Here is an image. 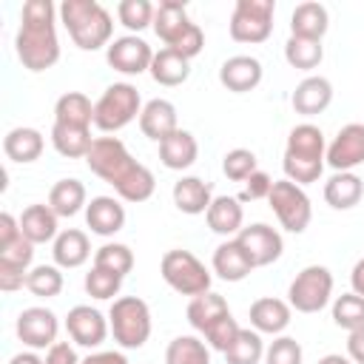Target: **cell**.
<instances>
[{"mask_svg":"<svg viewBox=\"0 0 364 364\" xmlns=\"http://www.w3.org/2000/svg\"><path fill=\"white\" fill-rule=\"evenodd\" d=\"M222 171H225L228 179L245 182L250 173L259 171V168H256V154L247 151V148H233V151H228V154L222 156Z\"/></svg>","mask_w":364,"mask_h":364,"instance_id":"obj_44","label":"cell"},{"mask_svg":"<svg viewBox=\"0 0 364 364\" xmlns=\"http://www.w3.org/2000/svg\"><path fill=\"white\" fill-rule=\"evenodd\" d=\"M304 350L293 336H276L264 350V364H301Z\"/></svg>","mask_w":364,"mask_h":364,"instance_id":"obj_46","label":"cell"},{"mask_svg":"<svg viewBox=\"0 0 364 364\" xmlns=\"http://www.w3.org/2000/svg\"><path fill=\"white\" fill-rule=\"evenodd\" d=\"M57 9L51 0H28L20 9V28L14 37V51L23 68L40 74L57 65L60 40H57Z\"/></svg>","mask_w":364,"mask_h":364,"instance_id":"obj_2","label":"cell"},{"mask_svg":"<svg viewBox=\"0 0 364 364\" xmlns=\"http://www.w3.org/2000/svg\"><path fill=\"white\" fill-rule=\"evenodd\" d=\"M60 270L63 267H57V264H37V267H31L28 270V279H26L28 293L37 296V299H54V296H60V290H63V273Z\"/></svg>","mask_w":364,"mask_h":364,"instance_id":"obj_40","label":"cell"},{"mask_svg":"<svg viewBox=\"0 0 364 364\" xmlns=\"http://www.w3.org/2000/svg\"><path fill=\"white\" fill-rule=\"evenodd\" d=\"M293 307L276 296H262L250 304V327L267 336H282L290 327Z\"/></svg>","mask_w":364,"mask_h":364,"instance_id":"obj_20","label":"cell"},{"mask_svg":"<svg viewBox=\"0 0 364 364\" xmlns=\"http://www.w3.org/2000/svg\"><path fill=\"white\" fill-rule=\"evenodd\" d=\"M333 321L336 327L353 333L358 327H364V296L358 293H341L336 301H333Z\"/></svg>","mask_w":364,"mask_h":364,"instance_id":"obj_41","label":"cell"},{"mask_svg":"<svg viewBox=\"0 0 364 364\" xmlns=\"http://www.w3.org/2000/svg\"><path fill=\"white\" fill-rule=\"evenodd\" d=\"M165 364H210V350L196 336H176L165 347Z\"/></svg>","mask_w":364,"mask_h":364,"instance_id":"obj_38","label":"cell"},{"mask_svg":"<svg viewBox=\"0 0 364 364\" xmlns=\"http://www.w3.org/2000/svg\"><path fill=\"white\" fill-rule=\"evenodd\" d=\"M213 273L225 282H242L245 276H250L256 267L250 264L247 253L242 250V245L236 239H225L216 250H213Z\"/></svg>","mask_w":364,"mask_h":364,"instance_id":"obj_27","label":"cell"},{"mask_svg":"<svg viewBox=\"0 0 364 364\" xmlns=\"http://www.w3.org/2000/svg\"><path fill=\"white\" fill-rule=\"evenodd\" d=\"M188 321H191V327L196 330V333H208L222 316H228L230 313V307H228V301H225V296H219V293H213V290H208V293H202V296H193L191 301H188Z\"/></svg>","mask_w":364,"mask_h":364,"instance_id":"obj_31","label":"cell"},{"mask_svg":"<svg viewBox=\"0 0 364 364\" xmlns=\"http://www.w3.org/2000/svg\"><path fill=\"white\" fill-rule=\"evenodd\" d=\"M205 222L219 236H228V239L239 236V230L245 228V210H242L239 196H213V202L205 213Z\"/></svg>","mask_w":364,"mask_h":364,"instance_id":"obj_24","label":"cell"},{"mask_svg":"<svg viewBox=\"0 0 364 364\" xmlns=\"http://www.w3.org/2000/svg\"><path fill=\"white\" fill-rule=\"evenodd\" d=\"M316 364H353L347 355H338V353H330V355H324V358H318Z\"/></svg>","mask_w":364,"mask_h":364,"instance_id":"obj_56","label":"cell"},{"mask_svg":"<svg viewBox=\"0 0 364 364\" xmlns=\"http://www.w3.org/2000/svg\"><path fill=\"white\" fill-rule=\"evenodd\" d=\"M94 264L125 279L134 270V250L128 245H122V242H105L102 247L94 250Z\"/></svg>","mask_w":364,"mask_h":364,"instance_id":"obj_39","label":"cell"},{"mask_svg":"<svg viewBox=\"0 0 364 364\" xmlns=\"http://www.w3.org/2000/svg\"><path fill=\"white\" fill-rule=\"evenodd\" d=\"M85 165L91 173H97L102 182H108L122 202L136 205V202L151 199L156 191V179H154L151 168L136 162L131 156V151L125 148V142L117 136H97L85 156Z\"/></svg>","mask_w":364,"mask_h":364,"instance_id":"obj_1","label":"cell"},{"mask_svg":"<svg viewBox=\"0 0 364 364\" xmlns=\"http://www.w3.org/2000/svg\"><path fill=\"white\" fill-rule=\"evenodd\" d=\"M85 225L97 236H114L125 228V208L117 196H94L85 205Z\"/></svg>","mask_w":364,"mask_h":364,"instance_id":"obj_19","label":"cell"},{"mask_svg":"<svg viewBox=\"0 0 364 364\" xmlns=\"http://www.w3.org/2000/svg\"><path fill=\"white\" fill-rule=\"evenodd\" d=\"M108 324L122 350H139L151 338V307L139 296H119L108 310Z\"/></svg>","mask_w":364,"mask_h":364,"instance_id":"obj_5","label":"cell"},{"mask_svg":"<svg viewBox=\"0 0 364 364\" xmlns=\"http://www.w3.org/2000/svg\"><path fill=\"white\" fill-rule=\"evenodd\" d=\"M173 205L176 210L188 213V216H199V213H208L210 202H213V188L210 182L199 179V176H182L173 182Z\"/></svg>","mask_w":364,"mask_h":364,"instance_id":"obj_22","label":"cell"},{"mask_svg":"<svg viewBox=\"0 0 364 364\" xmlns=\"http://www.w3.org/2000/svg\"><path fill=\"white\" fill-rule=\"evenodd\" d=\"M80 364H128V358L119 350H97V353L85 355Z\"/></svg>","mask_w":364,"mask_h":364,"instance_id":"obj_53","label":"cell"},{"mask_svg":"<svg viewBox=\"0 0 364 364\" xmlns=\"http://www.w3.org/2000/svg\"><path fill=\"white\" fill-rule=\"evenodd\" d=\"M151 77H154V82H159L165 88L182 85L191 77V60H185L182 54H176L171 48H159L151 63Z\"/></svg>","mask_w":364,"mask_h":364,"instance_id":"obj_35","label":"cell"},{"mask_svg":"<svg viewBox=\"0 0 364 364\" xmlns=\"http://www.w3.org/2000/svg\"><path fill=\"white\" fill-rule=\"evenodd\" d=\"M57 213L51 210V205H43V202H37V205H28L23 213H20V230H23V236L28 239V242H34V245H46V242H54L57 239Z\"/></svg>","mask_w":364,"mask_h":364,"instance_id":"obj_29","label":"cell"},{"mask_svg":"<svg viewBox=\"0 0 364 364\" xmlns=\"http://www.w3.org/2000/svg\"><path fill=\"white\" fill-rule=\"evenodd\" d=\"M154 54L156 51L142 37H136V34H122V37L111 40V46L105 48L108 65L114 71H119V74H128V77L142 74V71H151Z\"/></svg>","mask_w":364,"mask_h":364,"instance_id":"obj_11","label":"cell"},{"mask_svg":"<svg viewBox=\"0 0 364 364\" xmlns=\"http://www.w3.org/2000/svg\"><path fill=\"white\" fill-rule=\"evenodd\" d=\"M196 156H199V142H196V136H193L191 131H185V128L173 131L171 136H165V139L159 142V159H162V165L171 168V171H185V168H191V165L196 162Z\"/></svg>","mask_w":364,"mask_h":364,"instance_id":"obj_26","label":"cell"},{"mask_svg":"<svg viewBox=\"0 0 364 364\" xmlns=\"http://www.w3.org/2000/svg\"><path fill=\"white\" fill-rule=\"evenodd\" d=\"M154 11L156 6H151L148 0H122L117 6V17L128 31H142L154 26Z\"/></svg>","mask_w":364,"mask_h":364,"instance_id":"obj_43","label":"cell"},{"mask_svg":"<svg viewBox=\"0 0 364 364\" xmlns=\"http://www.w3.org/2000/svg\"><path fill=\"white\" fill-rule=\"evenodd\" d=\"M276 179H270L264 171H256L245 179V191L239 196V202H256V199H267L270 196V188H273Z\"/></svg>","mask_w":364,"mask_h":364,"instance_id":"obj_49","label":"cell"},{"mask_svg":"<svg viewBox=\"0 0 364 364\" xmlns=\"http://www.w3.org/2000/svg\"><path fill=\"white\" fill-rule=\"evenodd\" d=\"M202 48H205V34H202V28L196 26V23H191V28L171 46V51H176V54H182L185 60H193V57H199L202 54Z\"/></svg>","mask_w":364,"mask_h":364,"instance_id":"obj_48","label":"cell"},{"mask_svg":"<svg viewBox=\"0 0 364 364\" xmlns=\"http://www.w3.org/2000/svg\"><path fill=\"white\" fill-rule=\"evenodd\" d=\"M330 28V14L321 3H299L290 14V37L304 40H321Z\"/></svg>","mask_w":364,"mask_h":364,"instance_id":"obj_30","label":"cell"},{"mask_svg":"<svg viewBox=\"0 0 364 364\" xmlns=\"http://www.w3.org/2000/svg\"><path fill=\"white\" fill-rule=\"evenodd\" d=\"M361 196H364V182L353 171H336L324 182V202L333 210H350L361 202Z\"/></svg>","mask_w":364,"mask_h":364,"instance_id":"obj_25","label":"cell"},{"mask_svg":"<svg viewBox=\"0 0 364 364\" xmlns=\"http://www.w3.org/2000/svg\"><path fill=\"white\" fill-rule=\"evenodd\" d=\"M273 0H236L230 14V40L236 43H264L273 34Z\"/></svg>","mask_w":364,"mask_h":364,"instance_id":"obj_10","label":"cell"},{"mask_svg":"<svg viewBox=\"0 0 364 364\" xmlns=\"http://www.w3.org/2000/svg\"><path fill=\"white\" fill-rule=\"evenodd\" d=\"M48 205H51V210L57 213V216H77L80 210H85V205H88V191H85V185L80 182V179H60V182H54L51 185V191H48Z\"/></svg>","mask_w":364,"mask_h":364,"instance_id":"obj_32","label":"cell"},{"mask_svg":"<svg viewBox=\"0 0 364 364\" xmlns=\"http://www.w3.org/2000/svg\"><path fill=\"white\" fill-rule=\"evenodd\" d=\"M264 77V68L256 57L250 54H233L219 65V82L233 91V94H247L253 91Z\"/></svg>","mask_w":364,"mask_h":364,"instance_id":"obj_16","label":"cell"},{"mask_svg":"<svg viewBox=\"0 0 364 364\" xmlns=\"http://www.w3.org/2000/svg\"><path fill=\"white\" fill-rule=\"evenodd\" d=\"M17 338L31 347V350H48L51 344H57V333H60V321L57 313L48 307H26L17 316Z\"/></svg>","mask_w":364,"mask_h":364,"instance_id":"obj_12","label":"cell"},{"mask_svg":"<svg viewBox=\"0 0 364 364\" xmlns=\"http://www.w3.org/2000/svg\"><path fill=\"white\" fill-rule=\"evenodd\" d=\"M284 60L290 68L299 71H313L324 60V46L321 40H304V37H287L284 43Z\"/></svg>","mask_w":364,"mask_h":364,"instance_id":"obj_37","label":"cell"},{"mask_svg":"<svg viewBox=\"0 0 364 364\" xmlns=\"http://www.w3.org/2000/svg\"><path fill=\"white\" fill-rule=\"evenodd\" d=\"M31 259H34V242H28L23 233H20L14 242L0 245V264H3V267H14V270L28 273Z\"/></svg>","mask_w":364,"mask_h":364,"instance_id":"obj_45","label":"cell"},{"mask_svg":"<svg viewBox=\"0 0 364 364\" xmlns=\"http://www.w3.org/2000/svg\"><path fill=\"white\" fill-rule=\"evenodd\" d=\"M43 148H46L43 134L37 128H28V125H17L3 136V154L11 162H20V165H28V162L40 159Z\"/></svg>","mask_w":364,"mask_h":364,"instance_id":"obj_28","label":"cell"},{"mask_svg":"<svg viewBox=\"0 0 364 364\" xmlns=\"http://www.w3.org/2000/svg\"><path fill=\"white\" fill-rule=\"evenodd\" d=\"M82 287H85V293H88L91 299L105 301V299L119 296V290H122V276H117V273H111V270H105V267H97V264H94V267L85 273Z\"/></svg>","mask_w":364,"mask_h":364,"instance_id":"obj_42","label":"cell"},{"mask_svg":"<svg viewBox=\"0 0 364 364\" xmlns=\"http://www.w3.org/2000/svg\"><path fill=\"white\" fill-rule=\"evenodd\" d=\"M239 321L233 318V313H228V316H222L208 333H205V341H208V347H213V350H219V353H225L230 344H233V338L239 336Z\"/></svg>","mask_w":364,"mask_h":364,"instance_id":"obj_47","label":"cell"},{"mask_svg":"<svg viewBox=\"0 0 364 364\" xmlns=\"http://www.w3.org/2000/svg\"><path fill=\"white\" fill-rule=\"evenodd\" d=\"M9 364H46L34 350H26V353H17V355H11L9 358Z\"/></svg>","mask_w":364,"mask_h":364,"instance_id":"obj_55","label":"cell"},{"mask_svg":"<svg viewBox=\"0 0 364 364\" xmlns=\"http://www.w3.org/2000/svg\"><path fill=\"white\" fill-rule=\"evenodd\" d=\"M54 122L74 125V128H91L94 125V102L82 91H65L54 102Z\"/></svg>","mask_w":364,"mask_h":364,"instance_id":"obj_33","label":"cell"},{"mask_svg":"<svg viewBox=\"0 0 364 364\" xmlns=\"http://www.w3.org/2000/svg\"><path fill=\"white\" fill-rule=\"evenodd\" d=\"M139 131L154 139V142H162L165 136H171L173 131H179V117H176V105L171 100H148L142 105V114H139Z\"/></svg>","mask_w":364,"mask_h":364,"instance_id":"obj_18","label":"cell"},{"mask_svg":"<svg viewBox=\"0 0 364 364\" xmlns=\"http://www.w3.org/2000/svg\"><path fill=\"white\" fill-rule=\"evenodd\" d=\"M327 165L333 171H353L364 165V122H347L327 145Z\"/></svg>","mask_w":364,"mask_h":364,"instance_id":"obj_15","label":"cell"},{"mask_svg":"<svg viewBox=\"0 0 364 364\" xmlns=\"http://www.w3.org/2000/svg\"><path fill=\"white\" fill-rule=\"evenodd\" d=\"M159 273L165 279V284L179 293V296H202L210 290V273L208 267L191 253V250H182V247H173L162 256L159 262Z\"/></svg>","mask_w":364,"mask_h":364,"instance_id":"obj_7","label":"cell"},{"mask_svg":"<svg viewBox=\"0 0 364 364\" xmlns=\"http://www.w3.org/2000/svg\"><path fill=\"white\" fill-rule=\"evenodd\" d=\"M333 296V273L324 264H307L296 273L287 287V304L296 313H318L330 304Z\"/></svg>","mask_w":364,"mask_h":364,"instance_id":"obj_8","label":"cell"},{"mask_svg":"<svg viewBox=\"0 0 364 364\" xmlns=\"http://www.w3.org/2000/svg\"><path fill=\"white\" fill-rule=\"evenodd\" d=\"M264 350H267V344L262 341V333L242 327L239 336L233 338V344L222 355L228 364H259V361H264Z\"/></svg>","mask_w":364,"mask_h":364,"instance_id":"obj_36","label":"cell"},{"mask_svg":"<svg viewBox=\"0 0 364 364\" xmlns=\"http://www.w3.org/2000/svg\"><path fill=\"white\" fill-rule=\"evenodd\" d=\"M333 102V82L321 74H310L304 77L296 88H293V97H290V105L296 114L301 117H316L321 111H327Z\"/></svg>","mask_w":364,"mask_h":364,"instance_id":"obj_17","label":"cell"},{"mask_svg":"<svg viewBox=\"0 0 364 364\" xmlns=\"http://www.w3.org/2000/svg\"><path fill=\"white\" fill-rule=\"evenodd\" d=\"M267 205L273 208L279 225L287 233H304L310 219H313V205L310 196L304 193L301 185L290 182V179H276L267 196Z\"/></svg>","mask_w":364,"mask_h":364,"instance_id":"obj_9","label":"cell"},{"mask_svg":"<svg viewBox=\"0 0 364 364\" xmlns=\"http://www.w3.org/2000/svg\"><path fill=\"white\" fill-rule=\"evenodd\" d=\"M51 145L65 159H85L91 145H94V136H91V128H74V125L54 122L51 125Z\"/></svg>","mask_w":364,"mask_h":364,"instance_id":"obj_34","label":"cell"},{"mask_svg":"<svg viewBox=\"0 0 364 364\" xmlns=\"http://www.w3.org/2000/svg\"><path fill=\"white\" fill-rule=\"evenodd\" d=\"M60 23L65 26L68 37L82 51H97L102 46H111L114 34V17L111 11L97 0H63Z\"/></svg>","mask_w":364,"mask_h":364,"instance_id":"obj_4","label":"cell"},{"mask_svg":"<svg viewBox=\"0 0 364 364\" xmlns=\"http://www.w3.org/2000/svg\"><path fill=\"white\" fill-rule=\"evenodd\" d=\"M65 333H68V338L74 344L94 350V347H100L108 338L111 324H108V318L97 307H91V304H74L68 310V316H65Z\"/></svg>","mask_w":364,"mask_h":364,"instance_id":"obj_14","label":"cell"},{"mask_svg":"<svg viewBox=\"0 0 364 364\" xmlns=\"http://www.w3.org/2000/svg\"><path fill=\"white\" fill-rule=\"evenodd\" d=\"M350 284H353V293L364 296V256L353 264V273H350Z\"/></svg>","mask_w":364,"mask_h":364,"instance_id":"obj_54","label":"cell"},{"mask_svg":"<svg viewBox=\"0 0 364 364\" xmlns=\"http://www.w3.org/2000/svg\"><path fill=\"white\" fill-rule=\"evenodd\" d=\"M191 23L193 20L188 17V6L182 0H162L154 11V31L165 43V48H171L191 28Z\"/></svg>","mask_w":364,"mask_h":364,"instance_id":"obj_21","label":"cell"},{"mask_svg":"<svg viewBox=\"0 0 364 364\" xmlns=\"http://www.w3.org/2000/svg\"><path fill=\"white\" fill-rule=\"evenodd\" d=\"M51 256H54V264H57V267H65V270L82 267V264L91 259L88 233H85V230H77V228L60 230L57 239H54V245H51Z\"/></svg>","mask_w":364,"mask_h":364,"instance_id":"obj_23","label":"cell"},{"mask_svg":"<svg viewBox=\"0 0 364 364\" xmlns=\"http://www.w3.org/2000/svg\"><path fill=\"white\" fill-rule=\"evenodd\" d=\"M324 162H327V145H324L321 128L313 122H301V125L290 128L287 145H284V159H282L284 179H290L301 188L310 182H318Z\"/></svg>","mask_w":364,"mask_h":364,"instance_id":"obj_3","label":"cell"},{"mask_svg":"<svg viewBox=\"0 0 364 364\" xmlns=\"http://www.w3.org/2000/svg\"><path fill=\"white\" fill-rule=\"evenodd\" d=\"M142 114V97L136 85L131 82H111L102 97L94 102V128L102 134H117L128 122L139 119Z\"/></svg>","mask_w":364,"mask_h":364,"instance_id":"obj_6","label":"cell"},{"mask_svg":"<svg viewBox=\"0 0 364 364\" xmlns=\"http://www.w3.org/2000/svg\"><path fill=\"white\" fill-rule=\"evenodd\" d=\"M233 239L242 245V250L247 253V259H250L253 267L273 264V262L282 256V250H284L282 233H279L276 228L264 225V222H253V225L242 228L239 236H233Z\"/></svg>","mask_w":364,"mask_h":364,"instance_id":"obj_13","label":"cell"},{"mask_svg":"<svg viewBox=\"0 0 364 364\" xmlns=\"http://www.w3.org/2000/svg\"><path fill=\"white\" fill-rule=\"evenodd\" d=\"M20 219H14L11 213H0V245H9L20 236Z\"/></svg>","mask_w":364,"mask_h":364,"instance_id":"obj_52","label":"cell"},{"mask_svg":"<svg viewBox=\"0 0 364 364\" xmlns=\"http://www.w3.org/2000/svg\"><path fill=\"white\" fill-rule=\"evenodd\" d=\"M43 361H46V364H80V355H77L74 344H68V341H57V344L48 347V353H46Z\"/></svg>","mask_w":364,"mask_h":364,"instance_id":"obj_50","label":"cell"},{"mask_svg":"<svg viewBox=\"0 0 364 364\" xmlns=\"http://www.w3.org/2000/svg\"><path fill=\"white\" fill-rule=\"evenodd\" d=\"M347 358L353 364H364V327H358L347 336Z\"/></svg>","mask_w":364,"mask_h":364,"instance_id":"obj_51","label":"cell"}]
</instances>
